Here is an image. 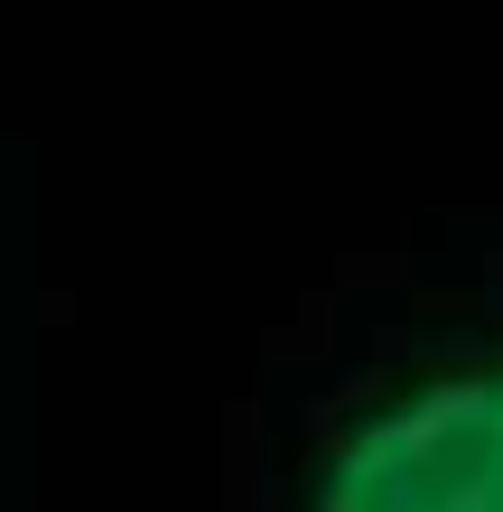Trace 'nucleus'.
I'll use <instances>...</instances> for the list:
<instances>
[{"mask_svg": "<svg viewBox=\"0 0 503 512\" xmlns=\"http://www.w3.org/2000/svg\"><path fill=\"white\" fill-rule=\"evenodd\" d=\"M308 512H503V354L354 410L308 466Z\"/></svg>", "mask_w": 503, "mask_h": 512, "instance_id": "f257e3e1", "label": "nucleus"}]
</instances>
